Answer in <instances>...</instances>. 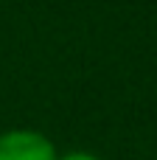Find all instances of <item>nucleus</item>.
Returning <instances> with one entry per match:
<instances>
[{
    "mask_svg": "<svg viewBox=\"0 0 157 160\" xmlns=\"http://www.w3.org/2000/svg\"><path fill=\"white\" fill-rule=\"evenodd\" d=\"M56 146L37 129H8L0 135V160H56Z\"/></svg>",
    "mask_w": 157,
    "mask_h": 160,
    "instance_id": "obj_1",
    "label": "nucleus"
},
{
    "mask_svg": "<svg viewBox=\"0 0 157 160\" xmlns=\"http://www.w3.org/2000/svg\"><path fill=\"white\" fill-rule=\"evenodd\" d=\"M56 160H101V158H96L90 152H67V155H62V158H56Z\"/></svg>",
    "mask_w": 157,
    "mask_h": 160,
    "instance_id": "obj_2",
    "label": "nucleus"
}]
</instances>
